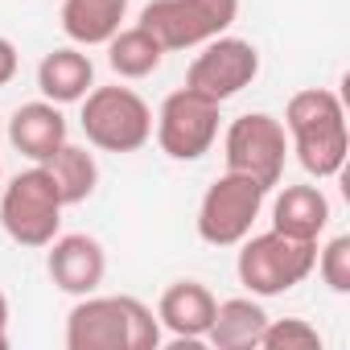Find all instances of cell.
<instances>
[{
    "label": "cell",
    "mask_w": 350,
    "mask_h": 350,
    "mask_svg": "<svg viewBox=\"0 0 350 350\" xmlns=\"http://www.w3.org/2000/svg\"><path fill=\"white\" fill-rule=\"evenodd\" d=\"M284 132L293 136V152L309 178L325 182L342 173L350 152V132H346V107L334 91L325 87L297 91L284 107Z\"/></svg>",
    "instance_id": "1"
},
{
    "label": "cell",
    "mask_w": 350,
    "mask_h": 350,
    "mask_svg": "<svg viewBox=\"0 0 350 350\" xmlns=\"http://www.w3.org/2000/svg\"><path fill=\"white\" fill-rule=\"evenodd\" d=\"M161 321L140 297H79L66 313V350H157Z\"/></svg>",
    "instance_id": "2"
},
{
    "label": "cell",
    "mask_w": 350,
    "mask_h": 350,
    "mask_svg": "<svg viewBox=\"0 0 350 350\" xmlns=\"http://www.w3.org/2000/svg\"><path fill=\"white\" fill-rule=\"evenodd\" d=\"M317 264V243L313 239H293L280 231H264V235H247L239 243V284L252 297H280L288 288H297Z\"/></svg>",
    "instance_id": "3"
},
{
    "label": "cell",
    "mask_w": 350,
    "mask_h": 350,
    "mask_svg": "<svg viewBox=\"0 0 350 350\" xmlns=\"http://www.w3.org/2000/svg\"><path fill=\"white\" fill-rule=\"evenodd\" d=\"M62 194L46 165H29L0 194V227L21 247H46L62 227Z\"/></svg>",
    "instance_id": "4"
},
{
    "label": "cell",
    "mask_w": 350,
    "mask_h": 350,
    "mask_svg": "<svg viewBox=\"0 0 350 350\" xmlns=\"http://www.w3.org/2000/svg\"><path fill=\"white\" fill-rule=\"evenodd\" d=\"M79 103L87 144L103 152H136L152 140V107L132 87H91Z\"/></svg>",
    "instance_id": "5"
},
{
    "label": "cell",
    "mask_w": 350,
    "mask_h": 350,
    "mask_svg": "<svg viewBox=\"0 0 350 350\" xmlns=\"http://www.w3.org/2000/svg\"><path fill=\"white\" fill-rule=\"evenodd\" d=\"M239 17V0H148L140 9V29H148L161 50H194L227 33Z\"/></svg>",
    "instance_id": "6"
},
{
    "label": "cell",
    "mask_w": 350,
    "mask_h": 350,
    "mask_svg": "<svg viewBox=\"0 0 350 350\" xmlns=\"http://www.w3.org/2000/svg\"><path fill=\"white\" fill-rule=\"evenodd\" d=\"M264 198H268V190L260 182L227 169L198 202V239L211 247H239L252 235V227L264 211Z\"/></svg>",
    "instance_id": "7"
},
{
    "label": "cell",
    "mask_w": 350,
    "mask_h": 350,
    "mask_svg": "<svg viewBox=\"0 0 350 350\" xmlns=\"http://www.w3.org/2000/svg\"><path fill=\"white\" fill-rule=\"evenodd\" d=\"M284 152H288V132L276 116L268 111H247L239 120H231L227 136H223V161L231 173L260 182L264 190H272L284 173Z\"/></svg>",
    "instance_id": "8"
},
{
    "label": "cell",
    "mask_w": 350,
    "mask_h": 350,
    "mask_svg": "<svg viewBox=\"0 0 350 350\" xmlns=\"http://www.w3.org/2000/svg\"><path fill=\"white\" fill-rule=\"evenodd\" d=\"M219 107L223 103H215V99H206V95H198L190 87L165 95V103H161V111L152 120L161 152L173 157V161L206 157L215 148V140H219V120H223Z\"/></svg>",
    "instance_id": "9"
},
{
    "label": "cell",
    "mask_w": 350,
    "mask_h": 350,
    "mask_svg": "<svg viewBox=\"0 0 350 350\" xmlns=\"http://www.w3.org/2000/svg\"><path fill=\"white\" fill-rule=\"evenodd\" d=\"M260 75V50L247 42V38H231V33H219L202 46V54L190 62L186 70V87L215 99V103H227L235 99L243 87H252Z\"/></svg>",
    "instance_id": "10"
},
{
    "label": "cell",
    "mask_w": 350,
    "mask_h": 350,
    "mask_svg": "<svg viewBox=\"0 0 350 350\" xmlns=\"http://www.w3.org/2000/svg\"><path fill=\"white\" fill-rule=\"evenodd\" d=\"M46 247H50L46 272H50V280H54L62 293L87 297V293H95V288L103 284V276H107V252H103V243H99L95 235H83V231H75V235H54Z\"/></svg>",
    "instance_id": "11"
},
{
    "label": "cell",
    "mask_w": 350,
    "mask_h": 350,
    "mask_svg": "<svg viewBox=\"0 0 350 350\" xmlns=\"http://www.w3.org/2000/svg\"><path fill=\"white\" fill-rule=\"evenodd\" d=\"M5 136H9V144H13L21 157H29L33 165H42V161H50V157L66 144V116H62L58 103L33 99V103H21V107L13 111Z\"/></svg>",
    "instance_id": "12"
},
{
    "label": "cell",
    "mask_w": 350,
    "mask_h": 350,
    "mask_svg": "<svg viewBox=\"0 0 350 350\" xmlns=\"http://www.w3.org/2000/svg\"><path fill=\"white\" fill-rule=\"evenodd\" d=\"M215 305L219 301H215V293L202 280H173L161 293L157 321L178 342H198V338H206V329L215 321Z\"/></svg>",
    "instance_id": "13"
},
{
    "label": "cell",
    "mask_w": 350,
    "mask_h": 350,
    "mask_svg": "<svg viewBox=\"0 0 350 350\" xmlns=\"http://www.w3.org/2000/svg\"><path fill=\"white\" fill-rule=\"evenodd\" d=\"M91 87H95V62L83 54V46L50 50L38 62V91H42V99H50L58 107L79 103Z\"/></svg>",
    "instance_id": "14"
},
{
    "label": "cell",
    "mask_w": 350,
    "mask_h": 350,
    "mask_svg": "<svg viewBox=\"0 0 350 350\" xmlns=\"http://www.w3.org/2000/svg\"><path fill=\"white\" fill-rule=\"evenodd\" d=\"M329 227V198L317 186H284L272 202V231L293 239H321Z\"/></svg>",
    "instance_id": "15"
},
{
    "label": "cell",
    "mask_w": 350,
    "mask_h": 350,
    "mask_svg": "<svg viewBox=\"0 0 350 350\" xmlns=\"http://www.w3.org/2000/svg\"><path fill=\"white\" fill-rule=\"evenodd\" d=\"M264 325H268V313L256 297H227L215 305V321L206 329V342L215 350H256Z\"/></svg>",
    "instance_id": "16"
},
{
    "label": "cell",
    "mask_w": 350,
    "mask_h": 350,
    "mask_svg": "<svg viewBox=\"0 0 350 350\" xmlns=\"http://www.w3.org/2000/svg\"><path fill=\"white\" fill-rule=\"evenodd\" d=\"M128 17V0H62V33L75 46H107Z\"/></svg>",
    "instance_id": "17"
},
{
    "label": "cell",
    "mask_w": 350,
    "mask_h": 350,
    "mask_svg": "<svg viewBox=\"0 0 350 350\" xmlns=\"http://www.w3.org/2000/svg\"><path fill=\"white\" fill-rule=\"evenodd\" d=\"M46 165V173L54 178V186H58V194H62V206H79V202H87L91 194H95V186H99V161H95V152H87L83 144H62L50 161H42Z\"/></svg>",
    "instance_id": "18"
},
{
    "label": "cell",
    "mask_w": 350,
    "mask_h": 350,
    "mask_svg": "<svg viewBox=\"0 0 350 350\" xmlns=\"http://www.w3.org/2000/svg\"><path fill=\"white\" fill-rule=\"evenodd\" d=\"M161 58H165L161 42L148 29H140V25H128V29H120L107 42V66L120 79H148L161 66Z\"/></svg>",
    "instance_id": "19"
},
{
    "label": "cell",
    "mask_w": 350,
    "mask_h": 350,
    "mask_svg": "<svg viewBox=\"0 0 350 350\" xmlns=\"http://www.w3.org/2000/svg\"><path fill=\"white\" fill-rule=\"evenodd\" d=\"M260 350H321V334L305 317H268Z\"/></svg>",
    "instance_id": "20"
},
{
    "label": "cell",
    "mask_w": 350,
    "mask_h": 350,
    "mask_svg": "<svg viewBox=\"0 0 350 350\" xmlns=\"http://www.w3.org/2000/svg\"><path fill=\"white\" fill-rule=\"evenodd\" d=\"M321 280L334 293H350V235H334L325 247H317V264Z\"/></svg>",
    "instance_id": "21"
},
{
    "label": "cell",
    "mask_w": 350,
    "mask_h": 350,
    "mask_svg": "<svg viewBox=\"0 0 350 350\" xmlns=\"http://www.w3.org/2000/svg\"><path fill=\"white\" fill-rule=\"evenodd\" d=\"M17 66H21L17 46H13L9 38H0V87H9V83L17 79Z\"/></svg>",
    "instance_id": "22"
},
{
    "label": "cell",
    "mask_w": 350,
    "mask_h": 350,
    "mask_svg": "<svg viewBox=\"0 0 350 350\" xmlns=\"http://www.w3.org/2000/svg\"><path fill=\"white\" fill-rule=\"evenodd\" d=\"M9 346V301H5V293H0V350Z\"/></svg>",
    "instance_id": "23"
},
{
    "label": "cell",
    "mask_w": 350,
    "mask_h": 350,
    "mask_svg": "<svg viewBox=\"0 0 350 350\" xmlns=\"http://www.w3.org/2000/svg\"><path fill=\"white\" fill-rule=\"evenodd\" d=\"M0 136H5V128H0Z\"/></svg>",
    "instance_id": "24"
}]
</instances>
